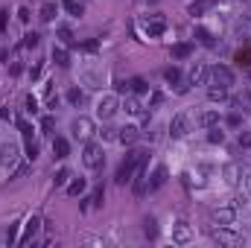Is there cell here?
Here are the masks:
<instances>
[{
    "mask_svg": "<svg viewBox=\"0 0 251 248\" xmlns=\"http://www.w3.org/2000/svg\"><path fill=\"white\" fill-rule=\"evenodd\" d=\"M146 155L149 152H143V149H131L128 155H126V161L117 167V175H114V181L123 187V184H131V178H134V173L146 164Z\"/></svg>",
    "mask_w": 251,
    "mask_h": 248,
    "instance_id": "6da1fadb",
    "label": "cell"
},
{
    "mask_svg": "<svg viewBox=\"0 0 251 248\" xmlns=\"http://www.w3.org/2000/svg\"><path fill=\"white\" fill-rule=\"evenodd\" d=\"M210 237H213V243H219V246H225V248H243V246H246V237H243V234H237L231 225L210 228Z\"/></svg>",
    "mask_w": 251,
    "mask_h": 248,
    "instance_id": "7a4b0ae2",
    "label": "cell"
},
{
    "mask_svg": "<svg viewBox=\"0 0 251 248\" xmlns=\"http://www.w3.org/2000/svg\"><path fill=\"white\" fill-rule=\"evenodd\" d=\"M102 161H105L102 146H100V143L85 140V149H82V164H85L88 170H100V167H102Z\"/></svg>",
    "mask_w": 251,
    "mask_h": 248,
    "instance_id": "3957f363",
    "label": "cell"
},
{
    "mask_svg": "<svg viewBox=\"0 0 251 248\" xmlns=\"http://www.w3.org/2000/svg\"><path fill=\"white\" fill-rule=\"evenodd\" d=\"M117 111H120V99H117L114 94H105V97L97 99V117H100V120H111Z\"/></svg>",
    "mask_w": 251,
    "mask_h": 248,
    "instance_id": "277c9868",
    "label": "cell"
},
{
    "mask_svg": "<svg viewBox=\"0 0 251 248\" xmlns=\"http://www.w3.org/2000/svg\"><path fill=\"white\" fill-rule=\"evenodd\" d=\"M70 131H73V137H79V140H91L94 131H97V125H94L91 117H76V120L70 123Z\"/></svg>",
    "mask_w": 251,
    "mask_h": 248,
    "instance_id": "5b68a950",
    "label": "cell"
},
{
    "mask_svg": "<svg viewBox=\"0 0 251 248\" xmlns=\"http://www.w3.org/2000/svg\"><path fill=\"white\" fill-rule=\"evenodd\" d=\"M143 32H146L149 38H161V35L167 32V18H164V15H149V18L143 21Z\"/></svg>",
    "mask_w": 251,
    "mask_h": 248,
    "instance_id": "8992f818",
    "label": "cell"
},
{
    "mask_svg": "<svg viewBox=\"0 0 251 248\" xmlns=\"http://www.w3.org/2000/svg\"><path fill=\"white\" fill-rule=\"evenodd\" d=\"M210 79H213V85H219V88H231V85H234V70L225 67V64H213V67H210Z\"/></svg>",
    "mask_w": 251,
    "mask_h": 248,
    "instance_id": "52a82bcc",
    "label": "cell"
},
{
    "mask_svg": "<svg viewBox=\"0 0 251 248\" xmlns=\"http://www.w3.org/2000/svg\"><path fill=\"white\" fill-rule=\"evenodd\" d=\"M18 158H21V146L18 143H0V167L12 170L18 164Z\"/></svg>",
    "mask_w": 251,
    "mask_h": 248,
    "instance_id": "ba28073f",
    "label": "cell"
},
{
    "mask_svg": "<svg viewBox=\"0 0 251 248\" xmlns=\"http://www.w3.org/2000/svg\"><path fill=\"white\" fill-rule=\"evenodd\" d=\"M41 225H44V222H41L38 216H32V219H26V222H24V234L18 237V246H29V243H32V240L38 237V231H41Z\"/></svg>",
    "mask_w": 251,
    "mask_h": 248,
    "instance_id": "9c48e42d",
    "label": "cell"
},
{
    "mask_svg": "<svg viewBox=\"0 0 251 248\" xmlns=\"http://www.w3.org/2000/svg\"><path fill=\"white\" fill-rule=\"evenodd\" d=\"M213 222H216V225H234V222H237V207H234V204L216 207V213H213Z\"/></svg>",
    "mask_w": 251,
    "mask_h": 248,
    "instance_id": "30bf717a",
    "label": "cell"
},
{
    "mask_svg": "<svg viewBox=\"0 0 251 248\" xmlns=\"http://www.w3.org/2000/svg\"><path fill=\"white\" fill-rule=\"evenodd\" d=\"M190 131V117L187 114H176L173 120H170V134L173 137H184Z\"/></svg>",
    "mask_w": 251,
    "mask_h": 248,
    "instance_id": "8fae6325",
    "label": "cell"
},
{
    "mask_svg": "<svg viewBox=\"0 0 251 248\" xmlns=\"http://www.w3.org/2000/svg\"><path fill=\"white\" fill-rule=\"evenodd\" d=\"M173 240H176L178 246H187L190 240H193V228H190L187 222H178V225H173Z\"/></svg>",
    "mask_w": 251,
    "mask_h": 248,
    "instance_id": "7c38bea8",
    "label": "cell"
},
{
    "mask_svg": "<svg viewBox=\"0 0 251 248\" xmlns=\"http://www.w3.org/2000/svg\"><path fill=\"white\" fill-rule=\"evenodd\" d=\"M207 76H210V70L204 64H193L187 79H190V85H207Z\"/></svg>",
    "mask_w": 251,
    "mask_h": 248,
    "instance_id": "4fadbf2b",
    "label": "cell"
},
{
    "mask_svg": "<svg viewBox=\"0 0 251 248\" xmlns=\"http://www.w3.org/2000/svg\"><path fill=\"white\" fill-rule=\"evenodd\" d=\"M137 137H140V131H137L134 125H123V128H117V140H120V143H126V146H131Z\"/></svg>",
    "mask_w": 251,
    "mask_h": 248,
    "instance_id": "5bb4252c",
    "label": "cell"
},
{
    "mask_svg": "<svg viewBox=\"0 0 251 248\" xmlns=\"http://www.w3.org/2000/svg\"><path fill=\"white\" fill-rule=\"evenodd\" d=\"M123 108H126V114H131V117H143V105H140L137 97H128V94H126Z\"/></svg>",
    "mask_w": 251,
    "mask_h": 248,
    "instance_id": "9a60e30c",
    "label": "cell"
},
{
    "mask_svg": "<svg viewBox=\"0 0 251 248\" xmlns=\"http://www.w3.org/2000/svg\"><path fill=\"white\" fill-rule=\"evenodd\" d=\"M56 15H59V6H56L53 0H47V3L41 6V12H38V18H41L44 24H50V21H56Z\"/></svg>",
    "mask_w": 251,
    "mask_h": 248,
    "instance_id": "2e32d148",
    "label": "cell"
},
{
    "mask_svg": "<svg viewBox=\"0 0 251 248\" xmlns=\"http://www.w3.org/2000/svg\"><path fill=\"white\" fill-rule=\"evenodd\" d=\"M164 184H167V167H155L152 181H149V190H161Z\"/></svg>",
    "mask_w": 251,
    "mask_h": 248,
    "instance_id": "e0dca14e",
    "label": "cell"
},
{
    "mask_svg": "<svg viewBox=\"0 0 251 248\" xmlns=\"http://www.w3.org/2000/svg\"><path fill=\"white\" fill-rule=\"evenodd\" d=\"M222 175H225V181H228V184H237V181H240V164H234V161H231V164H225Z\"/></svg>",
    "mask_w": 251,
    "mask_h": 248,
    "instance_id": "ac0fdd59",
    "label": "cell"
},
{
    "mask_svg": "<svg viewBox=\"0 0 251 248\" xmlns=\"http://www.w3.org/2000/svg\"><path fill=\"white\" fill-rule=\"evenodd\" d=\"M102 196H105V193H102V187H100V190H94V193L85 198L82 210H91V207H102Z\"/></svg>",
    "mask_w": 251,
    "mask_h": 248,
    "instance_id": "d6986e66",
    "label": "cell"
},
{
    "mask_svg": "<svg viewBox=\"0 0 251 248\" xmlns=\"http://www.w3.org/2000/svg\"><path fill=\"white\" fill-rule=\"evenodd\" d=\"M219 0H196V3H190V15L196 18V15H204L210 6H216Z\"/></svg>",
    "mask_w": 251,
    "mask_h": 248,
    "instance_id": "ffe728a7",
    "label": "cell"
},
{
    "mask_svg": "<svg viewBox=\"0 0 251 248\" xmlns=\"http://www.w3.org/2000/svg\"><path fill=\"white\" fill-rule=\"evenodd\" d=\"M53 155L56 158H67L70 155V143L64 137H53Z\"/></svg>",
    "mask_w": 251,
    "mask_h": 248,
    "instance_id": "44dd1931",
    "label": "cell"
},
{
    "mask_svg": "<svg viewBox=\"0 0 251 248\" xmlns=\"http://www.w3.org/2000/svg\"><path fill=\"white\" fill-rule=\"evenodd\" d=\"M53 62L59 64V67H70V53L64 47H53Z\"/></svg>",
    "mask_w": 251,
    "mask_h": 248,
    "instance_id": "7402d4cb",
    "label": "cell"
},
{
    "mask_svg": "<svg viewBox=\"0 0 251 248\" xmlns=\"http://www.w3.org/2000/svg\"><path fill=\"white\" fill-rule=\"evenodd\" d=\"M149 91V85H146V79H140V76H134V79H128V94H146Z\"/></svg>",
    "mask_w": 251,
    "mask_h": 248,
    "instance_id": "603a6c76",
    "label": "cell"
},
{
    "mask_svg": "<svg viewBox=\"0 0 251 248\" xmlns=\"http://www.w3.org/2000/svg\"><path fill=\"white\" fill-rule=\"evenodd\" d=\"M199 123H201V128H213V125H219V111H204V114L199 117Z\"/></svg>",
    "mask_w": 251,
    "mask_h": 248,
    "instance_id": "cb8c5ba5",
    "label": "cell"
},
{
    "mask_svg": "<svg viewBox=\"0 0 251 248\" xmlns=\"http://www.w3.org/2000/svg\"><path fill=\"white\" fill-rule=\"evenodd\" d=\"M193 35H196V38H199V41H201L204 47H216V41H213V35H210V32L204 29V26H196V32H193Z\"/></svg>",
    "mask_w": 251,
    "mask_h": 248,
    "instance_id": "d4e9b609",
    "label": "cell"
},
{
    "mask_svg": "<svg viewBox=\"0 0 251 248\" xmlns=\"http://www.w3.org/2000/svg\"><path fill=\"white\" fill-rule=\"evenodd\" d=\"M143 234H146L149 240H155V237H158V222H155L152 216H146V219H143Z\"/></svg>",
    "mask_w": 251,
    "mask_h": 248,
    "instance_id": "484cf974",
    "label": "cell"
},
{
    "mask_svg": "<svg viewBox=\"0 0 251 248\" xmlns=\"http://www.w3.org/2000/svg\"><path fill=\"white\" fill-rule=\"evenodd\" d=\"M62 6L67 9V12H70V15H73V18H79V15L85 12V6H82L79 0H62Z\"/></svg>",
    "mask_w": 251,
    "mask_h": 248,
    "instance_id": "4316f807",
    "label": "cell"
},
{
    "mask_svg": "<svg viewBox=\"0 0 251 248\" xmlns=\"http://www.w3.org/2000/svg\"><path fill=\"white\" fill-rule=\"evenodd\" d=\"M164 79H167L170 85H178V82H181V70L173 64V67H167V70H164Z\"/></svg>",
    "mask_w": 251,
    "mask_h": 248,
    "instance_id": "83f0119b",
    "label": "cell"
},
{
    "mask_svg": "<svg viewBox=\"0 0 251 248\" xmlns=\"http://www.w3.org/2000/svg\"><path fill=\"white\" fill-rule=\"evenodd\" d=\"M207 97H210V102H225L228 99V88H210Z\"/></svg>",
    "mask_w": 251,
    "mask_h": 248,
    "instance_id": "f1b7e54d",
    "label": "cell"
},
{
    "mask_svg": "<svg viewBox=\"0 0 251 248\" xmlns=\"http://www.w3.org/2000/svg\"><path fill=\"white\" fill-rule=\"evenodd\" d=\"M38 44H41V35H38V32H26V35H24V47H26V50H35Z\"/></svg>",
    "mask_w": 251,
    "mask_h": 248,
    "instance_id": "f546056e",
    "label": "cell"
},
{
    "mask_svg": "<svg viewBox=\"0 0 251 248\" xmlns=\"http://www.w3.org/2000/svg\"><path fill=\"white\" fill-rule=\"evenodd\" d=\"M18 228H21V222H15V225H9V231L3 234V240H6V246H15V243H18Z\"/></svg>",
    "mask_w": 251,
    "mask_h": 248,
    "instance_id": "4dcf8cb0",
    "label": "cell"
},
{
    "mask_svg": "<svg viewBox=\"0 0 251 248\" xmlns=\"http://www.w3.org/2000/svg\"><path fill=\"white\" fill-rule=\"evenodd\" d=\"M67 193H70V196H79V193H85V178H73V181L67 184Z\"/></svg>",
    "mask_w": 251,
    "mask_h": 248,
    "instance_id": "1f68e13d",
    "label": "cell"
},
{
    "mask_svg": "<svg viewBox=\"0 0 251 248\" xmlns=\"http://www.w3.org/2000/svg\"><path fill=\"white\" fill-rule=\"evenodd\" d=\"M190 53H193L190 44H176V47H173V56H176V59H187Z\"/></svg>",
    "mask_w": 251,
    "mask_h": 248,
    "instance_id": "d6a6232c",
    "label": "cell"
},
{
    "mask_svg": "<svg viewBox=\"0 0 251 248\" xmlns=\"http://www.w3.org/2000/svg\"><path fill=\"white\" fill-rule=\"evenodd\" d=\"M82 99H85V94H82L79 88H70V91H67V102H70V105H79Z\"/></svg>",
    "mask_w": 251,
    "mask_h": 248,
    "instance_id": "836d02e7",
    "label": "cell"
},
{
    "mask_svg": "<svg viewBox=\"0 0 251 248\" xmlns=\"http://www.w3.org/2000/svg\"><path fill=\"white\" fill-rule=\"evenodd\" d=\"M237 64L240 67H251V50H240L237 53Z\"/></svg>",
    "mask_w": 251,
    "mask_h": 248,
    "instance_id": "e575fe53",
    "label": "cell"
},
{
    "mask_svg": "<svg viewBox=\"0 0 251 248\" xmlns=\"http://www.w3.org/2000/svg\"><path fill=\"white\" fill-rule=\"evenodd\" d=\"M207 140H210V143H222V140H225V131H219V125H213L210 134H207Z\"/></svg>",
    "mask_w": 251,
    "mask_h": 248,
    "instance_id": "d590c367",
    "label": "cell"
},
{
    "mask_svg": "<svg viewBox=\"0 0 251 248\" xmlns=\"http://www.w3.org/2000/svg\"><path fill=\"white\" fill-rule=\"evenodd\" d=\"M53 181H56V187H64V184H67V181H70V173H67V170H59Z\"/></svg>",
    "mask_w": 251,
    "mask_h": 248,
    "instance_id": "8d00e7d4",
    "label": "cell"
},
{
    "mask_svg": "<svg viewBox=\"0 0 251 248\" xmlns=\"http://www.w3.org/2000/svg\"><path fill=\"white\" fill-rule=\"evenodd\" d=\"M18 128H21V134H24L26 140H32V125L26 123V120H18Z\"/></svg>",
    "mask_w": 251,
    "mask_h": 248,
    "instance_id": "74e56055",
    "label": "cell"
},
{
    "mask_svg": "<svg viewBox=\"0 0 251 248\" xmlns=\"http://www.w3.org/2000/svg\"><path fill=\"white\" fill-rule=\"evenodd\" d=\"M59 38H62L64 44H73V32H70V26H59Z\"/></svg>",
    "mask_w": 251,
    "mask_h": 248,
    "instance_id": "f35d334b",
    "label": "cell"
},
{
    "mask_svg": "<svg viewBox=\"0 0 251 248\" xmlns=\"http://www.w3.org/2000/svg\"><path fill=\"white\" fill-rule=\"evenodd\" d=\"M24 105H26V111H29V114H35V111H38V99H35V97H26V99H24Z\"/></svg>",
    "mask_w": 251,
    "mask_h": 248,
    "instance_id": "ab89813d",
    "label": "cell"
},
{
    "mask_svg": "<svg viewBox=\"0 0 251 248\" xmlns=\"http://www.w3.org/2000/svg\"><path fill=\"white\" fill-rule=\"evenodd\" d=\"M26 158H29V161H35V158H38V146H35L32 140L26 143Z\"/></svg>",
    "mask_w": 251,
    "mask_h": 248,
    "instance_id": "60d3db41",
    "label": "cell"
},
{
    "mask_svg": "<svg viewBox=\"0 0 251 248\" xmlns=\"http://www.w3.org/2000/svg\"><path fill=\"white\" fill-rule=\"evenodd\" d=\"M102 140H117V128H102Z\"/></svg>",
    "mask_w": 251,
    "mask_h": 248,
    "instance_id": "b9f144b4",
    "label": "cell"
},
{
    "mask_svg": "<svg viewBox=\"0 0 251 248\" xmlns=\"http://www.w3.org/2000/svg\"><path fill=\"white\" fill-rule=\"evenodd\" d=\"M29 15H32V12H29L26 6H21V9H18V18H21L24 24H29Z\"/></svg>",
    "mask_w": 251,
    "mask_h": 248,
    "instance_id": "7bdbcfd3",
    "label": "cell"
},
{
    "mask_svg": "<svg viewBox=\"0 0 251 248\" xmlns=\"http://www.w3.org/2000/svg\"><path fill=\"white\" fill-rule=\"evenodd\" d=\"M41 128L50 131V128H53V117H44V120H41Z\"/></svg>",
    "mask_w": 251,
    "mask_h": 248,
    "instance_id": "ee69618b",
    "label": "cell"
},
{
    "mask_svg": "<svg viewBox=\"0 0 251 248\" xmlns=\"http://www.w3.org/2000/svg\"><path fill=\"white\" fill-rule=\"evenodd\" d=\"M6 15H9V12L0 9V32H6Z\"/></svg>",
    "mask_w": 251,
    "mask_h": 248,
    "instance_id": "f6af8a7d",
    "label": "cell"
},
{
    "mask_svg": "<svg viewBox=\"0 0 251 248\" xmlns=\"http://www.w3.org/2000/svg\"><path fill=\"white\" fill-rule=\"evenodd\" d=\"M243 123V120H240V117H237V114H231V117H228V125H234V128H237V125Z\"/></svg>",
    "mask_w": 251,
    "mask_h": 248,
    "instance_id": "bcb514c9",
    "label": "cell"
},
{
    "mask_svg": "<svg viewBox=\"0 0 251 248\" xmlns=\"http://www.w3.org/2000/svg\"><path fill=\"white\" fill-rule=\"evenodd\" d=\"M240 146H251V134H240Z\"/></svg>",
    "mask_w": 251,
    "mask_h": 248,
    "instance_id": "7dc6e473",
    "label": "cell"
},
{
    "mask_svg": "<svg viewBox=\"0 0 251 248\" xmlns=\"http://www.w3.org/2000/svg\"><path fill=\"white\" fill-rule=\"evenodd\" d=\"M6 117H9V108H3V105H0V120H6Z\"/></svg>",
    "mask_w": 251,
    "mask_h": 248,
    "instance_id": "c3c4849f",
    "label": "cell"
},
{
    "mask_svg": "<svg viewBox=\"0 0 251 248\" xmlns=\"http://www.w3.org/2000/svg\"><path fill=\"white\" fill-rule=\"evenodd\" d=\"M246 99H249V102H251V91H246Z\"/></svg>",
    "mask_w": 251,
    "mask_h": 248,
    "instance_id": "681fc988",
    "label": "cell"
}]
</instances>
